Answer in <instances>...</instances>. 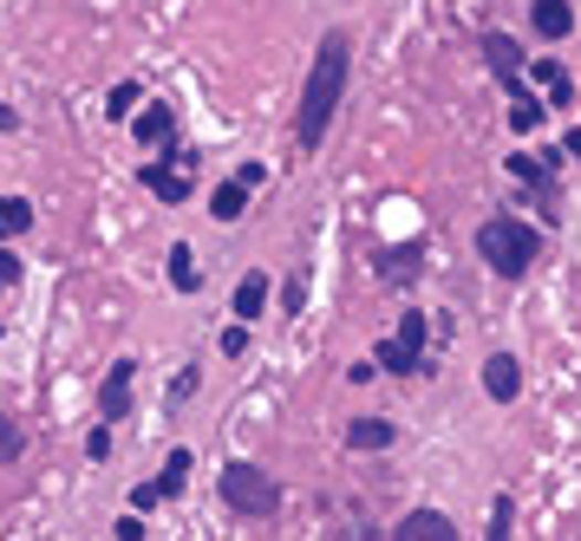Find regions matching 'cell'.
Masks as SVG:
<instances>
[{
    "instance_id": "1",
    "label": "cell",
    "mask_w": 581,
    "mask_h": 541,
    "mask_svg": "<svg viewBox=\"0 0 581 541\" xmlns=\"http://www.w3.org/2000/svg\"><path fill=\"white\" fill-rule=\"evenodd\" d=\"M347 72H353V40H347V33H327L320 53H314L307 85H300V112H294L300 150H320V144H327L334 112H340V98H347Z\"/></svg>"
},
{
    "instance_id": "2",
    "label": "cell",
    "mask_w": 581,
    "mask_h": 541,
    "mask_svg": "<svg viewBox=\"0 0 581 541\" xmlns=\"http://www.w3.org/2000/svg\"><path fill=\"white\" fill-rule=\"evenodd\" d=\"M477 255H484V268L490 274L522 280V274L542 262V229L522 222V215H490V222L477 229Z\"/></svg>"
},
{
    "instance_id": "3",
    "label": "cell",
    "mask_w": 581,
    "mask_h": 541,
    "mask_svg": "<svg viewBox=\"0 0 581 541\" xmlns=\"http://www.w3.org/2000/svg\"><path fill=\"white\" fill-rule=\"evenodd\" d=\"M222 502L235 516H275L282 509V482L262 470V464H229L222 470Z\"/></svg>"
},
{
    "instance_id": "4",
    "label": "cell",
    "mask_w": 581,
    "mask_h": 541,
    "mask_svg": "<svg viewBox=\"0 0 581 541\" xmlns=\"http://www.w3.org/2000/svg\"><path fill=\"white\" fill-rule=\"evenodd\" d=\"M484 60L497 72V85H504L509 98H522L529 92V72H522V46L509 40V33H484Z\"/></svg>"
},
{
    "instance_id": "5",
    "label": "cell",
    "mask_w": 581,
    "mask_h": 541,
    "mask_svg": "<svg viewBox=\"0 0 581 541\" xmlns=\"http://www.w3.org/2000/svg\"><path fill=\"white\" fill-rule=\"evenodd\" d=\"M509 177L522 183V190H536L542 197V209H556V157H536V150H516L504 163Z\"/></svg>"
},
{
    "instance_id": "6",
    "label": "cell",
    "mask_w": 581,
    "mask_h": 541,
    "mask_svg": "<svg viewBox=\"0 0 581 541\" xmlns=\"http://www.w3.org/2000/svg\"><path fill=\"white\" fill-rule=\"evenodd\" d=\"M484 392H490L497 405H516V399H522V359H516V352H490V359H484Z\"/></svg>"
},
{
    "instance_id": "7",
    "label": "cell",
    "mask_w": 581,
    "mask_h": 541,
    "mask_svg": "<svg viewBox=\"0 0 581 541\" xmlns=\"http://www.w3.org/2000/svg\"><path fill=\"white\" fill-rule=\"evenodd\" d=\"M131 379H138L131 359H118V365L105 372V385H98V417H105V424H118V417L131 411Z\"/></svg>"
},
{
    "instance_id": "8",
    "label": "cell",
    "mask_w": 581,
    "mask_h": 541,
    "mask_svg": "<svg viewBox=\"0 0 581 541\" xmlns=\"http://www.w3.org/2000/svg\"><path fill=\"white\" fill-rule=\"evenodd\" d=\"M529 26H536V40H569L575 33V0H529Z\"/></svg>"
},
{
    "instance_id": "9",
    "label": "cell",
    "mask_w": 581,
    "mask_h": 541,
    "mask_svg": "<svg viewBox=\"0 0 581 541\" xmlns=\"http://www.w3.org/2000/svg\"><path fill=\"white\" fill-rule=\"evenodd\" d=\"M372 359H379V372H392V379H425V372H432V359H425V352H412L399 333L379 339V346H372Z\"/></svg>"
},
{
    "instance_id": "10",
    "label": "cell",
    "mask_w": 581,
    "mask_h": 541,
    "mask_svg": "<svg viewBox=\"0 0 581 541\" xmlns=\"http://www.w3.org/2000/svg\"><path fill=\"white\" fill-rule=\"evenodd\" d=\"M399 541H457L464 529L444 516V509H412V516H399V529H392Z\"/></svg>"
},
{
    "instance_id": "11",
    "label": "cell",
    "mask_w": 581,
    "mask_h": 541,
    "mask_svg": "<svg viewBox=\"0 0 581 541\" xmlns=\"http://www.w3.org/2000/svg\"><path fill=\"white\" fill-rule=\"evenodd\" d=\"M145 190L157 203H183V197H190V177L177 170V157H163V163H145Z\"/></svg>"
},
{
    "instance_id": "12",
    "label": "cell",
    "mask_w": 581,
    "mask_h": 541,
    "mask_svg": "<svg viewBox=\"0 0 581 541\" xmlns=\"http://www.w3.org/2000/svg\"><path fill=\"white\" fill-rule=\"evenodd\" d=\"M392 437H399L392 417H353V424H347V444H353V450H392Z\"/></svg>"
},
{
    "instance_id": "13",
    "label": "cell",
    "mask_w": 581,
    "mask_h": 541,
    "mask_svg": "<svg viewBox=\"0 0 581 541\" xmlns=\"http://www.w3.org/2000/svg\"><path fill=\"white\" fill-rule=\"evenodd\" d=\"M170 137H177V112H170V105H145V118H138V144H145V150H163Z\"/></svg>"
},
{
    "instance_id": "14",
    "label": "cell",
    "mask_w": 581,
    "mask_h": 541,
    "mask_svg": "<svg viewBox=\"0 0 581 541\" xmlns=\"http://www.w3.org/2000/svg\"><path fill=\"white\" fill-rule=\"evenodd\" d=\"M262 307H268V274H242V287H235V320H262Z\"/></svg>"
},
{
    "instance_id": "15",
    "label": "cell",
    "mask_w": 581,
    "mask_h": 541,
    "mask_svg": "<svg viewBox=\"0 0 581 541\" xmlns=\"http://www.w3.org/2000/svg\"><path fill=\"white\" fill-rule=\"evenodd\" d=\"M210 215H216V222H242V215H249V183H242V177H229L216 197H210Z\"/></svg>"
},
{
    "instance_id": "16",
    "label": "cell",
    "mask_w": 581,
    "mask_h": 541,
    "mask_svg": "<svg viewBox=\"0 0 581 541\" xmlns=\"http://www.w3.org/2000/svg\"><path fill=\"white\" fill-rule=\"evenodd\" d=\"M170 287H177V294H197V287H203V268H197L190 242H177V248H170Z\"/></svg>"
},
{
    "instance_id": "17",
    "label": "cell",
    "mask_w": 581,
    "mask_h": 541,
    "mask_svg": "<svg viewBox=\"0 0 581 541\" xmlns=\"http://www.w3.org/2000/svg\"><path fill=\"white\" fill-rule=\"evenodd\" d=\"M27 229H33V203L27 197H0V242H13Z\"/></svg>"
},
{
    "instance_id": "18",
    "label": "cell",
    "mask_w": 581,
    "mask_h": 541,
    "mask_svg": "<svg viewBox=\"0 0 581 541\" xmlns=\"http://www.w3.org/2000/svg\"><path fill=\"white\" fill-rule=\"evenodd\" d=\"M419 262H425V248H419V242H405V248H392V255H385V280H392V287H405V280H412V274H419Z\"/></svg>"
},
{
    "instance_id": "19",
    "label": "cell",
    "mask_w": 581,
    "mask_h": 541,
    "mask_svg": "<svg viewBox=\"0 0 581 541\" xmlns=\"http://www.w3.org/2000/svg\"><path fill=\"white\" fill-rule=\"evenodd\" d=\"M542 112H549V105H542L536 92H522V98H509V131H516V137H529V131H536V125H542Z\"/></svg>"
},
{
    "instance_id": "20",
    "label": "cell",
    "mask_w": 581,
    "mask_h": 541,
    "mask_svg": "<svg viewBox=\"0 0 581 541\" xmlns=\"http://www.w3.org/2000/svg\"><path fill=\"white\" fill-rule=\"evenodd\" d=\"M183 482H190V450H170V464H163V476H157V489H163V496H177Z\"/></svg>"
},
{
    "instance_id": "21",
    "label": "cell",
    "mask_w": 581,
    "mask_h": 541,
    "mask_svg": "<svg viewBox=\"0 0 581 541\" xmlns=\"http://www.w3.org/2000/svg\"><path fill=\"white\" fill-rule=\"evenodd\" d=\"M399 339H405L412 352H425V339H432V320H425V314H405V320H399Z\"/></svg>"
},
{
    "instance_id": "22",
    "label": "cell",
    "mask_w": 581,
    "mask_h": 541,
    "mask_svg": "<svg viewBox=\"0 0 581 541\" xmlns=\"http://www.w3.org/2000/svg\"><path fill=\"white\" fill-rule=\"evenodd\" d=\"M509 522H516V502H509V496H497V502H490V529H484V535L504 541V535H509Z\"/></svg>"
},
{
    "instance_id": "23",
    "label": "cell",
    "mask_w": 581,
    "mask_h": 541,
    "mask_svg": "<svg viewBox=\"0 0 581 541\" xmlns=\"http://www.w3.org/2000/svg\"><path fill=\"white\" fill-rule=\"evenodd\" d=\"M131 105H138V85H118L112 92V118H131Z\"/></svg>"
},
{
    "instance_id": "24",
    "label": "cell",
    "mask_w": 581,
    "mask_h": 541,
    "mask_svg": "<svg viewBox=\"0 0 581 541\" xmlns=\"http://www.w3.org/2000/svg\"><path fill=\"white\" fill-rule=\"evenodd\" d=\"M13 457H20V431L0 417V464H13Z\"/></svg>"
},
{
    "instance_id": "25",
    "label": "cell",
    "mask_w": 581,
    "mask_h": 541,
    "mask_svg": "<svg viewBox=\"0 0 581 541\" xmlns=\"http://www.w3.org/2000/svg\"><path fill=\"white\" fill-rule=\"evenodd\" d=\"M222 352L242 359V352H249V327H229V333H222Z\"/></svg>"
},
{
    "instance_id": "26",
    "label": "cell",
    "mask_w": 581,
    "mask_h": 541,
    "mask_svg": "<svg viewBox=\"0 0 581 541\" xmlns=\"http://www.w3.org/2000/svg\"><path fill=\"white\" fill-rule=\"evenodd\" d=\"M131 502H138V516H145V509H157V502H163V489H157V482H138V496H131Z\"/></svg>"
},
{
    "instance_id": "27",
    "label": "cell",
    "mask_w": 581,
    "mask_h": 541,
    "mask_svg": "<svg viewBox=\"0 0 581 541\" xmlns=\"http://www.w3.org/2000/svg\"><path fill=\"white\" fill-rule=\"evenodd\" d=\"M85 450H92V457H112V431H105V424H98V431H92V437H85Z\"/></svg>"
},
{
    "instance_id": "28",
    "label": "cell",
    "mask_w": 581,
    "mask_h": 541,
    "mask_svg": "<svg viewBox=\"0 0 581 541\" xmlns=\"http://www.w3.org/2000/svg\"><path fill=\"white\" fill-rule=\"evenodd\" d=\"M562 157H575V163H581V125H569V137H562Z\"/></svg>"
},
{
    "instance_id": "29",
    "label": "cell",
    "mask_w": 581,
    "mask_h": 541,
    "mask_svg": "<svg viewBox=\"0 0 581 541\" xmlns=\"http://www.w3.org/2000/svg\"><path fill=\"white\" fill-rule=\"evenodd\" d=\"M13 280H20V262H13V255H0V287H13Z\"/></svg>"
}]
</instances>
